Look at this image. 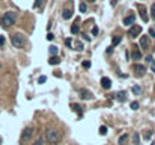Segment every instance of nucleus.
I'll use <instances>...</instances> for the list:
<instances>
[{"mask_svg":"<svg viewBox=\"0 0 155 145\" xmlns=\"http://www.w3.org/2000/svg\"><path fill=\"white\" fill-rule=\"evenodd\" d=\"M15 20H17V14L9 11V12H6L5 15L0 17V24H2L3 27H9V26L15 24Z\"/></svg>","mask_w":155,"mask_h":145,"instance_id":"f257e3e1","label":"nucleus"},{"mask_svg":"<svg viewBox=\"0 0 155 145\" xmlns=\"http://www.w3.org/2000/svg\"><path fill=\"white\" fill-rule=\"evenodd\" d=\"M45 139H47V142H50V144H56V142L60 141V133L57 130H47Z\"/></svg>","mask_w":155,"mask_h":145,"instance_id":"f03ea898","label":"nucleus"},{"mask_svg":"<svg viewBox=\"0 0 155 145\" xmlns=\"http://www.w3.org/2000/svg\"><path fill=\"white\" fill-rule=\"evenodd\" d=\"M11 42H12V45H14V47L21 49L23 45H24V36H23L21 34H15V35L11 36Z\"/></svg>","mask_w":155,"mask_h":145,"instance_id":"7ed1b4c3","label":"nucleus"},{"mask_svg":"<svg viewBox=\"0 0 155 145\" xmlns=\"http://www.w3.org/2000/svg\"><path fill=\"white\" fill-rule=\"evenodd\" d=\"M140 34H141V26H139V24H133L131 29L128 30V35L131 38H137V36H140Z\"/></svg>","mask_w":155,"mask_h":145,"instance_id":"20e7f679","label":"nucleus"},{"mask_svg":"<svg viewBox=\"0 0 155 145\" xmlns=\"http://www.w3.org/2000/svg\"><path fill=\"white\" fill-rule=\"evenodd\" d=\"M32 136H33V129H32V127H26V129L23 130L21 139H23V141H29Z\"/></svg>","mask_w":155,"mask_h":145,"instance_id":"39448f33","label":"nucleus"},{"mask_svg":"<svg viewBox=\"0 0 155 145\" xmlns=\"http://www.w3.org/2000/svg\"><path fill=\"white\" fill-rule=\"evenodd\" d=\"M80 97H82L83 100H90V98L93 97V94L90 91H87V89H80Z\"/></svg>","mask_w":155,"mask_h":145,"instance_id":"423d86ee","label":"nucleus"},{"mask_svg":"<svg viewBox=\"0 0 155 145\" xmlns=\"http://www.w3.org/2000/svg\"><path fill=\"white\" fill-rule=\"evenodd\" d=\"M134 71H136V74L137 76H143L145 74V71H146V68H145V65H134Z\"/></svg>","mask_w":155,"mask_h":145,"instance_id":"0eeeda50","label":"nucleus"},{"mask_svg":"<svg viewBox=\"0 0 155 145\" xmlns=\"http://www.w3.org/2000/svg\"><path fill=\"white\" fill-rule=\"evenodd\" d=\"M101 86L104 89H110L111 88V80L109 77H103V80H101Z\"/></svg>","mask_w":155,"mask_h":145,"instance_id":"6e6552de","label":"nucleus"},{"mask_svg":"<svg viewBox=\"0 0 155 145\" xmlns=\"http://www.w3.org/2000/svg\"><path fill=\"white\" fill-rule=\"evenodd\" d=\"M148 47H149V38L140 36V49H148Z\"/></svg>","mask_w":155,"mask_h":145,"instance_id":"1a4fd4ad","label":"nucleus"},{"mask_svg":"<svg viewBox=\"0 0 155 145\" xmlns=\"http://www.w3.org/2000/svg\"><path fill=\"white\" fill-rule=\"evenodd\" d=\"M134 21H136V17H134V15H128V17L124 18V24L126 26V27H128V26H133Z\"/></svg>","mask_w":155,"mask_h":145,"instance_id":"9d476101","label":"nucleus"},{"mask_svg":"<svg viewBox=\"0 0 155 145\" xmlns=\"http://www.w3.org/2000/svg\"><path fill=\"white\" fill-rule=\"evenodd\" d=\"M139 11H140V17H141V20L143 21H148V15H146V9H145V6L143 5H139Z\"/></svg>","mask_w":155,"mask_h":145,"instance_id":"9b49d317","label":"nucleus"},{"mask_svg":"<svg viewBox=\"0 0 155 145\" xmlns=\"http://www.w3.org/2000/svg\"><path fill=\"white\" fill-rule=\"evenodd\" d=\"M114 98H118L119 101H125V97H126V92H124V91H119V92H116V94L113 95Z\"/></svg>","mask_w":155,"mask_h":145,"instance_id":"f8f14e48","label":"nucleus"},{"mask_svg":"<svg viewBox=\"0 0 155 145\" xmlns=\"http://www.w3.org/2000/svg\"><path fill=\"white\" fill-rule=\"evenodd\" d=\"M62 17H63L65 20L72 18V9H65V11H63V14H62Z\"/></svg>","mask_w":155,"mask_h":145,"instance_id":"ddd939ff","label":"nucleus"},{"mask_svg":"<svg viewBox=\"0 0 155 145\" xmlns=\"http://www.w3.org/2000/svg\"><path fill=\"white\" fill-rule=\"evenodd\" d=\"M59 62H60V59H59L57 56H51V57H50V61H48V64H50V65H57Z\"/></svg>","mask_w":155,"mask_h":145,"instance_id":"4468645a","label":"nucleus"},{"mask_svg":"<svg viewBox=\"0 0 155 145\" xmlns=\"http://www.w3.org/2000/svg\"><path fill=\"white\" fill-rule=\"evenodd\" d=\"M84 49V45H83V42H80V41H77L75 44H74V50H77V51H82Z\"/></svg>","mask_w":155,"mask_h":145,"instance_id":"2eb2a0df","label":"nucleus"},{"mask_svg":"<svg viewBox=\"0 0 155 145\" xmlns=\"http://www.w3.org/2000/svg\"><path fill=\"white\" fill-rule=\"evenodd\" d=\"M48 51H50V55H51V56H54V55H57L59 49L56 47V45H50V47H48Z\"/></svg>","mask_w":155,"mask_h":145,"instance_id":"dca6fc26","label":"nucleus"},{"mask_svg":"<svg viewBox=\"0 0 155 145\" xmlns=\"http://www.w3.org/2000/svg\"><path fill=\"white\" fill-rule=\"evenodd\" d=\"M71 107H72L74 110H75V112H78L80 115H82V107H80V104H77V103H72V104H71Z\"/></svg>","mask_w":155,"mask_h":145,"instance_id":"f3484780","label":"nucleus"},{"mask_svg":"<svg viewBox=\"0 0 155 145\" xmlns=\"http://www.w3.org/2000/svg\"><path fill=\"white\" fill-rule=\"evenodd\" d=\"M131 56H133V59H136V61H139V59L141 57V53H140V51H139V50H134V51H133V55H131Z\"/></svg>","mask_w":155,"mask_h":145,"instance_id":"a211bd4d","label":"nucleus"},{"mask_svg":"<svg viewBox=\"0 0 155 145\" xmlns=\"http://www.w3.org/2000/svg\"><path fill=\"white\" fill-rule=\"evenodd\" d=\"M128 141V135H124L119 137V145H125V142Z\"/></svg>","mask_w":155,"mask_h":145,"instance_id":"6ab92c4d","label":"nucleus"},{"mask_svg":"<svg viewBox=\"0 0 155 145\" xmlns=\"http://www.w3.org/2000/svg\"><path fill=\"white\" fill-rule=\"evenodd\" d=\"M120 41H122V38H120V36H114L111 42H113V45H118V44H119Z\"/></svg>","mask_w":155,"mask_h":145,"instance_id":"aec40b11","label":"nucleus"},{"mask_svg":"<svg viewBox=\"0 0 155 145\" xmlns=\"http://www.w3.org/2000/svg\"><path fill=\"white\" fill-rule=\"evenodd\" d=\"M99 135H103V136L107 135V127H105V126H101V127H99Z\"/></svg>","mask_w":155,"mask_h":145,"instance_id":"412c9836","label":"nucleus"},{"mask_svg":"<svg viewBox=\"0 0 155 145\" xmlns=\"http://www.w3.org/2000/svg\"><path fill=\"white\" fill-rule=\"evenodd\" d=\"M133 92H134V94H136V95H140V92H141V89L137 86V85H136V86H133Z\"/></svg>","mask_w":155,"mask_h":145,"instance_id":"4be33fe9","label":"nucleus"},{"mask_svg":"<svg viewBox=\"0 0 155 145\" xmlns=\"http://www.w3.org/2000/svg\"><path fill=\"white\" fill-rule=\"evenodd\" d=\"M133 141H134V145H139V141H140V137H139V133H134V137H133Z\"/></svg>","mask_w":155,"mask_h":145,"instance_id":"5701e85b","label":"nucleus"},{"mask_svg":"<svg viewBox=\"0 0 155 145\" xmlns=\"http://www.w3.org/2000/svg\"><path fill=\"white\" fill-rule=\"evenodd\" d=\"M71 32H72L74 35H75V34H78V26H77V24H74L72 27H71Z\"/></svg>","mask_w":155,"mask_h":145,"instance_id":"b1692460","label":"nucleus"},{"mask_svg":"<svg viewBox=\"0 0 155 145\" xmlns=\"http://www.w3.org/2000/svg\"><path fill=\"white\" fill-rule=\"evenodd\" d=\"M86 9H87L86 3H84V2H82V3H80V11H82V12H86Z\"/></svg>","mask_w":155,"mask_h":145,"instance_id":"393cba45","label":"nucleus"},{"mask_svg":"<svg viewBox=\"0 0 155 145\" xmlns=\"http://www.w3.org/2000/svg\"><path fill=\"white\" fill-rule=\"evenodd\" d=\"M131 109H133V110H137V109H139V103H137V101H133V103H131Z\"/></svg>","mask_w":155,"mask_h":145,"instance_id":"a878e982","label":"nucleus"},{"mask_svg":"<svg viewBox=\"0 0 155 145\" xmlns=\"http://www.w3.org/2000/svg\"><path fill=\"white\" fill-rule=\"evenodd\" d=\"M65 45H66V47H71V45H72V39H71V38L65 39Z\"/></svg>","mask_w":155,"mask_h":145,"instance_id":"bb28decb","label":"nucleus"},{"mask_svg":"<svg viewBox=\"0 0 155 145\" xmlns=\"http://www.w3.org/2000/svg\"><path fill=\"white\" fill-rule=\"evenodd\" d=\"M83 68H86V70L90 68V62H89V61H84V62H83Z\"/></svg>","mask_w":155,"mask_h":145,"instance_id":"cd10ccee","label":"nucleus"},{"mask_svg":"<svg viewBox=\"0 0 155 145\" xmlns=\"http://www.w3.org/2000/svg\"><path fill=\"white\" fill-rule=\"evenodd\" d=\"M44 82H47V77L45 76H41V77L38 79V83H44Z\"/></svg>","mask_w":155,"mask_h":145,"instance_id":"c85d7f7f","label":"nucleus"},{"mask_svg":"<svg viewBox=\"0 0 155 145\" xmlns=\"http://www.w3.org/2000/svg\"><path fill=\"white\" fill-rule=\"evenodd\" d=\"M42 3V0H36L35 3H33V8H39V5Z\"/></svg>","mask_w":155,"mask_h":145,"instance_id":"c756f323","label":"nucleus"},{"mask_svg":"<svg viewBox=\"0 0 155 145\" xmlns=\"http://www.w3.org/2000/svg\"><path fill=\"white\" fill-rule=\"evenodd\" d=\"M92 35H93V36H97V35H98V27H97V26L92 29Z\"/></svg>","mask_w":155,"mask_h":145,"instance_id":"7c9ffc66","label":"nucleus"},{"mask_svg":"<svg viewBox=\"0 0 155 145\" xmlns=\"http://www.w3.org/2000/svg\"><path fill=\"white\" fill-rule=\"evenodd\" d=\"M151 14H152V17L155 18V3L152 5V8H151Z\"/></svg>","mask_w":155,"mask_h":145,"instance_id":"2f4dec72","label":"nucleus"},{"mask_svg":"<svg viewBox=\"0 0 155 145\" xmlns=\"http://www.w3.org/2000/svg\"><path fill=\"white\" fill-rule=\"evenodd\" d=\"M47 39H48V41H53V39H54V35H53V34H48V35H47Z\"/></svg>","mask_w":155,"mask_h":145,"instance_id":"473e14b6","label":"nucleus"},{"mask_svg":"<svg viewBox=\"0 0 155 145\" xmlns=\"http://www.w3.org/2000/svg\"><path fill=\"white\" fill-rule=\"evenodd\" d=\"M149 35H151V36H155V29H154V27L149 29Z\"/></svg>","mask_w":155,"mask_h":145,"instance_id":"72a5a7b5","label":"nucleus"},{"mask_svg":"<svg viewBox=\"0 0 155 145\" xmlns=\"http://www.w3.org/2000/svg\"><path fill=\"white\" fill-rule=\"evenodd\" d=\"M151 70H152V72H155V61L151 62Z\"/></svg>","mask_w":155,"mask_h":145,"instance_id":"f704fd0d","label":"nucleus"},{"mask_svg":"<svg viewBox=\"0 0 155 145\" xmlns=\"http://www.w3.org/2000/svg\"><path fill=\"white\" fill-rule=\"evenodd\" d=\"M35 145H42V137H39V139L35 142Z\"/></svg>","mask_w":155,"mask_h":145,"instance_id":"c9c22d12","label":"nucleus"},{"mask_svg":"<svg viewBox=\"0 0 155 145\" xmlns=\"http://www.w3.org/2000/svg\"><path fill=\"white\" fill-rule=\"evenodd\" d=\"M151 137V131H146V135H145V139H149Z\"/></svg>","mask_w":155,"mask_h":145,"instance_id":"e433bc0d","label":"nucleus"},{"mask_svg":"<svg viewBox=\"0 0 155 145\" xmlns=\"http://www.w3.org/2000/svg\"><path fill=\"white\" fill-rule=\"evenodd\" d=\"M146 61H148V62H152L154 59H152V56H146Z\"/></svg>","mask_w":155,"mask_h":145,"instance_id":"4c0bfd02","label":"nucleus"},{"mask_svg":"<svg viewBox=\"0 0 155 145\" xmlns=\"http://www.w3.org/2000/svg\"><path fill=\"white\" fill-rule=\"evenodd\" d=\"M3 44H5V38L0 36V45H3Z\"/></svg>","mask_w":155,"mask_h":145,"instance_id":"58836bf2","label":"nucleus"},{"mask_svg":"<svg viewBox=\"0 0 155 145\" xmlns=\"http://www.w3.org/2000/svg\"><path fill=\"white\" fill-rule=\"evenodd\" d=\"M111 51H113V47H109V49H107V53H109V55L111 53Z\"/></svg>","mask_w":155,"mask_h":145,"instance_id":"ea45409f","label":"nucleus"},{"mask_svg":"<svg viewBox=\"0 0 155 145\" xmlns=\"http://www.w3.org/2000/svg\"><path fill=\"white\" fill-rule=\"evenodd\" d=\"M89 2H95V0H89Z\"/></svg>","mask_w":155,"mask_h":145,"instance_id":"a19ab883","label":"nucleus"}]
</instances>
